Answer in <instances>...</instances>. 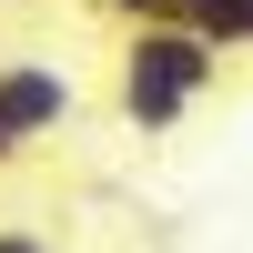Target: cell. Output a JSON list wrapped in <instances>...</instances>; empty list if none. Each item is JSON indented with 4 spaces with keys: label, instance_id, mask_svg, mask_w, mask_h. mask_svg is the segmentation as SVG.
Wrapping results in <instances>:
<instances>
[{
    "label": "cell",
    "instance_id": "cell-1",
    "mask_svg": "<svg viewBox=\"0 0 253 253\" xmlns=\"http://www.w3.org/2000/svg\"><path fill=\"white\" fill-rule=\"evenodd\" d=\"M213 81H223V51L193 20H122V122L132 132H172Z\"/></svg>",
    "mask_w": 253,
    "mask_h": 253
},
{
    "label": "cell",
    "instance_id": "cell-2",
    "mask_svg": "<svg viewBox=\"0 0 253 253\" xmlns=\"http://www.w3.org/2000/svg\"><path fill=\"white\" fill-rule=\"evenodd\" d=\"M81 112V91H71V71L61 61H0V132L31 152V142H51L61 122Z\"/></svg>",
    "mask_w": 253,
    "mask_h": 253
},
{
    "label": "cell",
    "instance_id": "cell-3",
    "mask_svg": "<svg viewBox=\"0 0 253 253\" xmlns=\"http://www.w3.org/2000/svg\"><path fill=\"white\" fill-rule=\"evenodd\" d=\"M193 31L213 41V51H253V0H203Z\"/></svg>",
    "mask_w": 253,
    "mask_h": 253
},
{
    "label": "cell",
    "instance_id": "cell-4",
    "mask_svg": "<svg viewBox=\"0 0 253 253\" xmlns=\"http://www.w3.org/2000/svg\"><path fill=\"white\" fill-rule=\"evenodd\" d=\"M0 253H61L51 233H31V223H0Z\"/></svg>",
    "mask_w": 253,
    "mask_h": 253
},
{
    "label": "cell",
    "instance_id": "cell-5",
    "mask_svg": "<svg viewBox=\"0 0 253 253\" xmlns=\"http://www.w3.org/2000/svg\"><path fill=\"white\" fill-rule=\"evenodd\" d=\"M101 20H162V0H91Z\"/></svg>",
    "mask_w": 253,
    "mask_h": 253
},
{
    "label": "cell",
    "instance_id": "cell-6",
    "mask_svg": "<svg viewBox=\"0 0 253 253\" xmlns=\"http://www.w3.org/2000/svg\"><path fill=\"white\" fill-rule=\"evenodd\" d=\"M0 162H20V142H10V132H0Z\"/></svg>",
    "mask_w": 253,
    "mask_h": 253
}]
</instances>
